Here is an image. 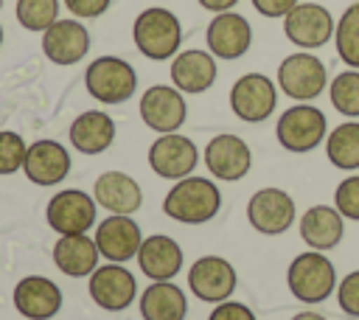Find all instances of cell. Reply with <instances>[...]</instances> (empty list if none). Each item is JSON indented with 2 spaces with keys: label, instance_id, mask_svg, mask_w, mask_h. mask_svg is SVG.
I'll return each mask as SVG.
<instances>
[{
  "label": "cell",
  "instance_id": "cell-40",
  "mask_svg": "<svg viewBox=\"0 0 359 320\" xmlns=\"http://www.w3.org/2000/svg\"><path fill=\"white\" fill-rule=\"evenodd\" d=\"M0 45H3V25H0Z\"/></svg>",
  "mask_w": 359,
  "mask_h": 320
},
{
  "label": "cell",
  "instance_id": "cell-30",
  "mask_svg": "<svg viewBox=\"0 0 359 320\" xmlns=\"http://www.w3.org/2000/svg\"><path fill=\"white\" fill-rule=\"evenodd\" d=\"M331 107L345 118H359V70L348 67L328 81Z\"/></svg>",
  "mask_w": 359,
  "mask_h": 320
},
{
  "label": "cell",
  "instance_id": "cell-4",
  "mask_svg": "<svg viewBox=\"0 0 359 320\" xmlns=\"http://www.w3.org/2000/svg\"><path fill=\"white\" fill-rule=\"evenodd\" d=\"M286 286L303 303H323L337 289V269L325 253L309 250L292 258L286 269Z\"/></svg>",
  "mask_w": 359,
  "mask_h": 320
},
{
  "label": "cell",
  "instance_id": "cell-33",
  "mask_svg": "<svg viewBox=\"0 0 359 320\" xmlns=\"http://www.w3.org/2000/svg\"><path fill=\"white\" fill-rule=\"evenodd\" d=\"M334 208L351 219V222H359V174H348L337 191H334Z\"/></svg>",
  "mask_w": 359,
  "mask_h": 320
},
{
  "label": "cell",
  "instance_id": "cell-28",
  "mask_svg": "<svg viewBox=\"0 0 359 320\" xmlns=\"http://www.w3.org/2000/svg\"><path fill=\"white\" fill-rule=\"evenodd\" d=\"M325 154L334 168L356 171L359 168V121H345L334 126L325 138Z\"/></svg>",
  "mask_w": 359,
  "mask_h": 320
},
{
  "label": "cell",
  "instance_id": "cell-18",
  "mask_svg": "<svg viewBox=\"0 0 359 320\" xmlns=\"http://www.w3.org/2000/svg\"><path fill=\"white\" fill-rule=\"evenodd\" d=\"M205 39H208V51L216 59L233 62V59H241L250 51V45H252V25L238 11H222V14H213V20L208 22Z\"/></svg>",
  "mask_w": 359,
  "mask_h": 320
},
{
  "label": "cell",
  "instance_id": "cell-8",
  "mask_svg": "<svg viewBox=\"0 0 359 320\" xmlns=\"http://www.w3.org/2000/svg\"><path fill=\"white\" fill-rule=\"evenodd\" d=\"M278 107V84L264 73H244L230 87V109L247 124L272 118Z\"/></svg>",
  "mask_w": 359,
  "mask_h": 320
},
{
  "label": "cell",
  "instance_id": "cell-7",
  "mask_svg": "<svg viewBox=\"0 0 359 320\" xmlns=\"http://www.w3.org/2000/svg\"><path fill=\"white\" fill-rule=\"evenodd\" d=\"M45 219H48L50 230H56L59 236L87 233L95 227L98 202L93 194H87L81 188H62L48 199Z\"/></svg>",
  "mask_w": 359,
  "mask_h": 320
},
{
  "label": "cell",
  "instance_id": "cell-32",
  "mask_svg": "<svg viewBox=\"0 0 359 320\" xmlns=\"http://www.w3.org/2000/svg\"><path fill=\"white\" fill-rule=\"evenodd\" d=\"M25 154H28V143L22 140V135L11 129H0V177L22 171Z\"/></svg>",
  "mask_w": 359,
  "mask_h": 320
},
{
  "label": "cell",
  "instance_id": "cell-11",
  "mask_svg": "<svg viewBox=\"0 0 359 320\" xmlns=\"http://www.w3.org/2000/svg\"><path fill=\"white\" fill-rule=\"evenodd\" d=\"M236 267L222 255H202L188 269V289L205 303H224L236 292Z\"/></svg>",
  "mask_w": 359,
  "mask_h": 320
},
{
  "label": "cell",
  "instance_id": "cell-9",
  "mask_svg": "<svg viewBox=\"0 0 359 320\" xmlns=\"http://www.w3.org/2000/svg\"><path fill=\"white\" fill-rule=\"evenodd\" d=\"M297 216V205L289 191L283 188H258L247 202V222L252 230L264 236H280L292 227Z\"/></svg>",
  "mask_w": 359,
  "mask_h": 320
},
{
  "label": "cell",
  "instance_id": "cell-31",
  "mask_svg": "<svg viewBox=\"0 0 359 320\" xmlns=\"http://www.w3.org/2000/svg\"><path fill=\"white\" fill-rule=\"evenodd\" d=\"M59 8H62L59 0H17L14 14H17V22L25 31H39L42 34L59 20Z\"/></svg>",
  "mask_w": 359,
  "mask_h": 320
},
{
  "label": "cell",
  "instance_id": "cell-17",
  "mask_svg": "<svg viewBox=\"0 0 359 320\" xmlns=\"http://www.w3.org/2000/svg\"><path fill=\"white\" fill-rule=\"evenodd\" d=\"M90 51V31L81 25L79 17H59L48 31H42V53L48 62L67 67L87 56Z\"/></svg>",
  "mask_w": 359,
  "mask_h": 320
},
{
  "label": "cell",
  "instance_id": "cell-26",
  "mask_svg": "<svg viewBox=\"0 0 359 320\" xmlns=\"http://www.w3.org/2000/svg\"><path fill=\"white\" fill-rule=\"evenodd\" d=\"M345 236V216L328 205H311L300 216V239L309 250H334Z\"/></svg>",
  "mask_w": 359,
  "mask_h": 320
},
{
  "label": "cell",
  "instance_id": "cell-35",
  "mask_svg": "<svg viewBox=\"0 0 359 320\" xmlns=\"http://www.w3.org/2000/svg\"><path fill=\"white\" fill-rule=\"evenodd\" d=\"M208 320H255L252 309L238 303V300H224V303H216L213 312L208 314Z\"/></svg>",
  "mask_w": 359,
  "mask_h": 320
},
{
  "label": "cell",
  "instance_id": "cell-23",
  "mask_svg": "<svg viewBox=\"0 0 359 320\" xmlns=\"http://www.w3.org/2000/svg\"><path fill=\"white\" fill-rule=\"evenodd\" d=\"M93 196L98 208L109 213H123V216H132L143 205V191L137 180L129 177L126 171H104L93 185Z\"/></svg>",
  "mask_w": 359,
  "mask_h": 320
},
{
  "label": "cell",
  "instance_id": "cell-36",
  "mask_svg": "<svg viewBox=\"0 0 359 320\" xmlns=\"http://www.w3.org/2000/svg\"><path fill=\"white\" fill-rule=\"evenodd\" d=\"M67 6V11L79 20H93V17H101L112 0H62Z\"/></svg>",
  "mask_w": 359,
  "mask_h": 320
},
{
  "label": "cell",
  "instance_id": "cell-20",
  "mask_svg": "<svg viewBox=\"0 0 359 320\" xmlns=\"http://www.w3.org/2000/svg\"><path fill=\"white\" fill-rule=\"evenodd\" d=\"M22 171L25 177L34 182V185H59L65 182V177L70 174V152L59 143V140H34L28 146V154H25V163H22Z\"/></svg>",
  "mask_w": 359,
  "mask_h": 320
},
{
  "label": "cell",
  "instance_id": "cell-41",
  "mask_svg": "<svg viewBox=\"0 0 359 320\" xmlns=\"http://www.w3.org/2000/svg\"><path fill=\"white\" fill-rule=\"evenodd\" d=\"M0 6H3V0H0Z\"/></svg>",
  "mask_w": 359,
  "mask_h": 320
},
{
  "label": "cell",
  "instance_id": "cell-21",
  "mask_svg": "<svg viewBox=\"0 0 359 320\" xmlns=\"http://www.w3.org/2000/svg\"><path fill=\"white\" fill-rule=\"evenodd\" d=\"M219 70H216V56L210 51H180L171 59V84L185 93V95H199L213 87Z\"/></svg>",
  "mask_w": 359,
  "mask_h": 320
},
{
  "label": "cell",
  "instance_id": "cell-6",
  "mask_svg": "<svg viewBox=\"0 0 359 320\" xmlns=\"http://www.w3.org/2000/svg\"><path fill=\"white\" fill-rule=\"evenodd\" d=\"M275 84L292 101H314L317 95L325 93V84H328L325 62L320 56H314L311 51L289 53L278 65V81Z\"/></svg>",
  "mask_w": 359,
  "mask_h": 320
},
{
  "label": "cell",
  "instance_id": "cell-29",
  "mask_svg": "<svg viewBox=\"0 0 359 320\" xmlns=\"http://www.w3.org/2000/svg\"><path fill=\"white\" fill-rule=\"evenodd\" d=\"M334 45H337V56L348 67L359 70V3H351L342 11L334 28Z\"/></svg>",
  "mask_w": 359,
  "mask_h": 320
},
{
  "label": "cell",
  "instance_id": "cell-38",
  "mask_svg": "<svg viewBox=\"0 0 359 320\" xmlns=\"http://www.w3.org/2000/svg\"><path fill=\"white\" fill-rule=\"evenodd\" d=\"M205 11H213V14H222V11H233V6H238V0H196Z\"/></svg>",
  "mask_w": 359,
  "mask_h": 320
},
{
  "label": "cell",
  "instance_id": "cell-16",
  "mask_svg": "<svg viewBox=\"0 0 359 320\" xmlns=\"http://www.w3.org/2000/svg\"><path fill=\"white\" fill-rule=\"evenodd\" d=\"M95 244L101 258L112 261V264H126L132 258H137V250L143 244V233L140 225L132 216L123 213H109L107 219H101L95 225Z\"/></svg>",
  "mask_w": 359,
  "mask_h": 320
},
{
  "label": "cell",
  "instance_id": "cell-13",
  "mask_svg": "<svg viewBox=\"0 0 359 320\" xmlns=\"http://www.w3.org/2000/svg\"><path fill=\"white\" fill-rule=\"evenodd\" d=\"M199 163V149L191 138L180 135V132H168L160 135L151 146H149V168L163 177V180H182L191 177L194 168Z\"/></svg>",
  "mask_w": 359,
  "mask_h": 320
},
{
  "label": "cell",
  "instance_id": "cell-27",
  "mask_svg": "<svg viewBox=\"0 0 359 320\" xmlns=\"http://www.w3.org/2000/svg\"><path fill=\"white\" fill-rule=\"evenodd\" d=\"M143 320H185L188 298L174 281H154L137 298Z\"/></svg>",
  "mask_w": 359,
  "mask_h": 320
},
{
  "label": "cell",
  "instance_id": "cell-12",
  "mask_svg": "<svg viewBox=\"0 0 359 320\" xmlns=\"http://www.w3.org/2000/svg\"><path fill=\"white\" fill-rule=\"evenodd\" d=\"M140 118L157 135L177 132L188 118L185 93H180L174 84H151V87H146V93L140 95Z\"/></svg>",
  "mask_w": 359,
  "mask_h": 320
},
{
  "label": "cell",
  "instance_id": "cell-19",
  "mask_svg": "<svg viewBox=\"0 0 359 320\" xmlns=\"http://www.w3.org/2000/svg\"><path fill=\"white\" fill-rule=\"evenodd\" d=\"M14 309L28 320H50L62 309V289L45 275H25L11 292Z\"/></svg>",
  "mask_w": 359,
  "mask_h": 320
},
{
  "label": "cell",
  "instance_id": "cell-14",
  "mask_svg": "<svg viewBox=\"0 0 359 320\" xmlns=\"http://www.w3.org/2000/svg\"><path fill=\"white\" fill-rule=\"evenodd\" d=\"M202 160H205L208 171L222 182H238L252 168V152H250L247 140L233 132L213 135L205 146Z\"/></svg>",
  "mask_w": 359,
  "mask_h": 320
},
{
  "label": "cell",
  "instance_id": "cell-34",
  "mask_svg": "<svg viewBox=\"0 0 359 320\" xmlns=\"http://www.w3.org/2000/svg\"><path fill=\"white\" fill-rule=\"evenodd\" d=\"M337 303L348 317H359V269L348 272L337 284Z\"/></svg>",
  "mask_w": 359,
  "mask_h": 320
},
{
  "label": "cell",
  "instance_id": "cell-39",
  "mask_svg": "<svg viewBox=\"0 0 359 320\" xmlns=\"http://www.w3.org/2000/svg\"><path fill=\"white\" fill-rule=\"evenodd\" d=\"M292 320H328V317H323V314H317V312H300V314H294Z\"/></svg>",
  "mask_w": 359,
  "mask_h": 320
},
{
  "label": "cell",
  "instance_id": "cell-22",
  "mask_svg": "<svg viewBox=\"0 0 359 320\" xmlns=\"http://www.w3.org/2000/svg\"><path fill=\"white\" fill-rule=\"evenodd\" d=\"M182 264H185V255H182V247L177 244V239L163 236V233L143 236V244L137 250V267L146 278L174 281V275H180Z\"/></svg>",
  "mask_w": 359,
  "mask_h": 320
},
{
  "label": "cell",
  "instance_id": "cell-3",
  "mask_svg": "<svg viewBox=\"0 0 359 320\" xmlns=\"http://www.w3.org/2000/svg\"><path fill=\"white\" fill-rule=\"evenodd\" d=\"M275 138L286 152H294V154L314 152L328 138L325 112L309 101H297L280 112L275 124Z\"/></svg>",
  "mask_w": 359,
  "mask_h": 320
},
{
  "label": "cell",
  "instance_id": "cell-10",
  "mask_svg": "<svg viewBox=\"0 0 359 320\" xmlns=\"http://www.w3.org/2000/svg\"><path fill=\"white\" fill-rule=\"evenodd\" d=\"M334 28H337V22H334L331 11L320 3H297L283 17V34L300 51L323 48L328 39H334Z\"/></svg>",
  "mask_w": 359,
  "mask_h": 320
},
{
  "label": "cell",
  "instance_id": "cell-2",
  "mask_svg": "<svg viewBox=\"0 0 359 320\" xmlns=\"http://www.w3.org/2000/svg\"><path fill=\"white\" fill-rule=\"evenodd\" d=\"M132 39H135V48L151 62L174 59L182 45L180 17L163 6H149L135 17Z\"/></svg>",
  "mask_w": 359,
  "mask_h": 320
},
{
  "label": "cell",
  "instance_id": "cell-1",
  "mask_svg": "<svg viewBox=\"0 0 359 320\" xmlns=\"http://www.w3.org/2000/svg\"><path fill=\"white\" fill-rule=\"evenodd\" d=\"M219 208H222L219 185L196 174L177 180L163 199V213L182 225H205L219 213Z\"/></svg>",
  "mask_w": 359,
  "mask_h": 320
},
{
  "label": "cell",
  "instance_id": "cell-24",
  "mask_svg": "<svg viewBox=\"0 0 359 320\" xmlns=\"http://www.w3.org/2000/svg\"><path fill=\"white\" fill-rule=\"evenodd\" d=\"M98 258H101L98 244L87 233L59 236L53 244V264L67 278H90L93 269L98 267Z\"/></svg>",
  "mask_w": 359,
  "mask_h": 320
},
{
  "label": "cell",
  "instance_id": "cell-37",
  "mask_svg": "<svg viewBox=\"0 0 359 320\" xmlns=\"http://www.w3.org/2000/svg\"><path fill=\"white\" fill-rule=\"evenodd\" d=\"M297 3H300V0H252V8H255L261 17L275 20V17H286Z\"/></svg>",
  "mask_w": 359,
  "mask_h": 320
},
{
  "label": "cell",
  "instance_id": "cell-25",
  "mask_svg": "<svg viewBox=\"0 0 359 320\" xmlns=\"http://www.w3.org/2000/svg\"><path fill=\"white\" fill-rule=\"evenodd\" d=\"M67 140L79 154H101L115 140V121L104 109H84L79 118H73Z\"/></svg>",
  "mask_w": 359,
  "mask_h": 320
},
{
  "label": "cell",
  "instance_id": "cell-5",
  "mask_svg": "<svg viewBox=\"0 0 359 320\" xmlns=\"http://www.w3.org/2000/svg\"><path fill=\"white\" fill-rule=\"evenodd\" d=\"M84 87L101 104H123L137 90V73L121 56H98L84 70Z\"/></svg>",
  "mask_w": 359,
  "mask_h": 320
},
{
  "label": "cell",
  "instance_id": "cell-15",
  "mask_svg": "<svg viewBox=\"0 0 359 320\" xmlns=\"http://www.w3.org/2000/svg\"><path fill=\"white\" fill-rule=\"evenodd\" d=\"M87 289H90L93 303L107 309V312H123L137 298L135 275L123 264H112V261H107V264L93 269L90 281H87Z\"/></svg>",
  "mask_w": 359,
  "mask_h": 320
}]
</instances>
